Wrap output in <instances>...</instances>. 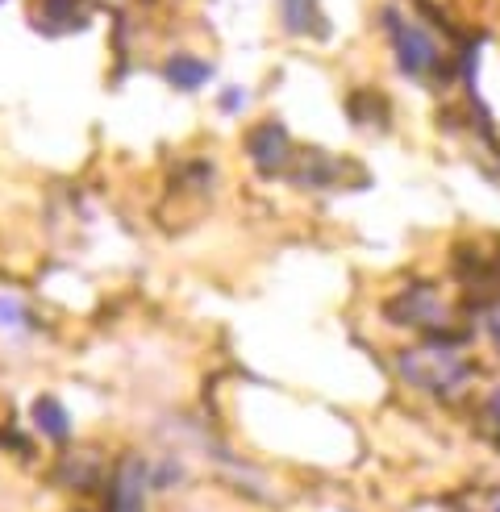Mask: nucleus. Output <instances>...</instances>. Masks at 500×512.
I'll list each match as a JSON object with an SVG mask.
<instances>
[{
	"instance_id": "nucleus-7",
	"label": "nucleus",
	"mask_w": 500,
	"mask_h": 512,
	"mask_svg": "<svg viewBox=\"0 0 500 512\" xmlns=\"http://www.w3.org/2000/svg\"><path fill=\"white\" fill-rule=\"evenodd\" d=\"M34 421H38V429L46 433V438H55V442H67V433H71V417H67V408H63L59 400L42 396V400L34 404Z\"/></svg>"
},
{
	"instance_id": "nucleus-13",
	"label": "nucleus",
	"mask_w": 500,
	"mask_h": 512,
	"mask_svg": "<svg viewBox=\"0 0 500 512\" xmlns=\"http://www.w3.org/2000/svg\"><path fill=\"white\" fill-rule=\"evenodd\" d=\"M496 512H500V508H496Z\"/></svg>"
},
{
	"instance_id": "nucleus-10",
	"label": "nucleus",
	"mask_w": 500,
	"mask_h": 512,
	"mask_svg": "<svg viewBox=\"0 0 500 512\" xmlns=\"http://www.w3.org/2000/svg\"><path fill=\"white\" fill-rule=\"evenodd\" d=\"M221 109H225V113H238V109H242V88L225 92V96H221Z\"/></svg>"
},
{
	"instance_id": "nucleus-12",
	"label": "nucleus",
	"mask_w": 500,
	"mask_h": 512,
	"mask_svg": "<svg viewBox=\"0 0 500 512\" xmlns=\"http://www.w3.org/2000/svg\"><path fill=\"white\" fill-rule=\"evenodd\" d=\"M488 413H492V421H496V425H500V392H496V396H492V404H488Z\"/></svg>"
},
{
	"instance_id": "nucleus-9",
	"label": "nucleus",
	"mask_w": 500,
	"mask_h": 512,
	"mask_svg": "<svg viewBox=\"0 0 500 512\" xmlns=\"http://www.w3.org/2000/svg\"><path fill=\"white\" fill-rule=\"evenodd\" d=\"M0 321H5V325H21V321H25L21 304H17V300H0Z\"/></svg>"
},
{
	"instance_id": "nucleus-1",
	"label": "nucleus",
	"mask_w": 500,
	"mask_h": 512,
	"mask_svg": "<svg viewBox=\"0 0 500 512\" xmlns=\"http://www.w3.org/2000/svg\"><path fill=\"white\" fill-rule=\"evenodd\" d=\"M400 375L425 392H455L467 379V363L450 346H417L400 354Z\"/></svg>"
},
{
	"instance_id": "nucleus-2",
	"label": "nucleus",
	"mask_w": 500,
	"mask_h": 512,
	"mask_svg": "<svg viewBox=\"0 0 500 512\" xmlns=\"http://www.w3.org/2000/svg\"><path fill=\"white\" fill-rule=\"evenodd\" d=\"M384 25H388V34H392V50H396V63L405 75H425L430 67H438V46L434 38L421 30V25L405 21L396 9L384 13Z\"/></svg>"
},
{
	"instance_id": "nucleus-6",
	"label": "nucleus",
	"mask_w": 500,
	"mask_h": 512,
	"mask_svg": "<svg viewBox=\"0 0 500 512\" xmlns=\"http://www.w3.org/2000/svg\"><path fill=\"white\" fill-rule=\"evenodd\" d=\"M142 496H146V471H142L138 458H130V463L117 471L113 504H117V512H142Z\"/></svg>"
},
{
	"instance_id": "nucleus-3",
	"label": "nucleus",
	"mask_w": 500,
	"mask_h": 512,
	"mask_svg": "<svg viewBox=\"0 0 500 512\" xmlns=\"http://www.w3.org/2000/svg\"><path fill=\"white\" fill-rule=\"evenodd\" d=\"M284 155H288V130L280 121H267L255 130V138H250V159L259 163V171L275 175L284 167Z\"/></svg>"
},
{
	"instance_id": "nucleus-5",
	"label": "nucleus",
	"mask_w": 500,
	"mask_h": 512,
	"mask_svg": "<svg viewBox=\"0 0 500 512\" xmlns=\"http://www.w3.org/2000/svg\"><path fill=\"white\" fill-rule=\"evenodd\" d=\"M163 75H167V84L171 88H180V92H196V88H205L209 84V75L213 67L205 59H192V55H175L163 63Z\"/></svg>"
},
{
	"instance_id": "nucleus-4",
	"label": "nucleus",
	"mask_w": 500,
	"mask_h": 512,
	"mask_svg": "<svg viewBox=\"0 0 500 512\" xmlns=\"http://www.w3.org/2000/svg\"><path fill=\"white\" fill-rule=\"evenodd\" d=\"M392 317H396V321H405V325H421V329H430V325H438V321L446 317V309L438 304V296H434L430 288H417V292L400 296V300L392 304Z\"/></svg>"
},
{
	"instance_id": "nucleus-11",
	"label": "nucleus",
	"mask_w": 500,
	"mask_h": 512,
	"mask_svg": "<svg viewBox=\"0 0 500 512\" xmlns=\"http://www.w3.org/2000/svg\"><path fill=\"white\" fill-rule=\"evenodd\" d=\"M488 334H492V342L500 350V304H492V309H488Z\"/></svg>"
},
{
	"instance_id": "nucleus-8",
	"label": "nucleus",
	"mask_w": 500,
	"mask_h": 512,
	"mask_svg": "<svg viewBox=\"0 0 500 512\" xmlns=\"http://www.w3.org/2000/svg\"><path fill=\"white\" fill-rule=\"evenodd\" d=\"M284 25L292 34L317 30V0H284Z\"/></svg>"
}]
</instances>
